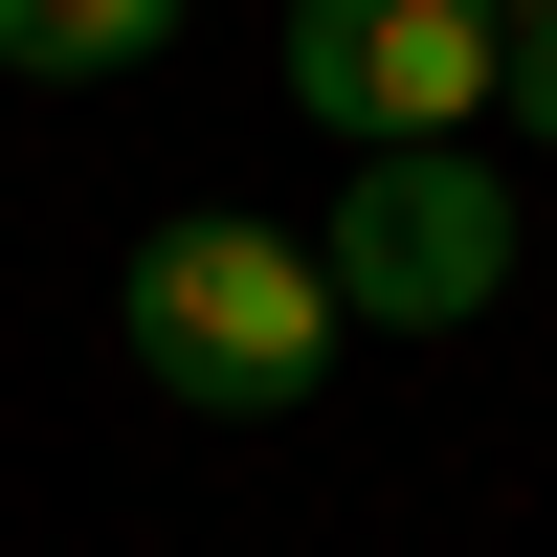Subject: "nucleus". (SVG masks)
Here are the masks:
<instances>
[{"label":"nucleus","mask_w":557,"mask_h":557,"mask_svg":"<svg viewBox=\"0 0 557 557\" xmlns=\"http://www.w3.org/2000/svg\"><path fill=\"white\" fill-rule=\"evenodd\" d=\"M491 23H557V0H491Z\"/></svg>","instance_id":"nucleus-6"},{"label":"nucleus","mask_w":557,"mask_h":557,"mask_svg":"<svg viewBox=\"0 0 557 557\" xmlns=\"http://www.w3.org/2000/svg\"><path fill=\"white\" fill-rule=\"evenodd\" d=\"M112 335H134V380H157L178 424H290V401L357 357V312H335V268H312L290 223H246V201H178V223H134V268H112Z\"/></svg>","instance_id":"nucleus-1"},{"label":"nucleus","mask_w":557,"mask_h":557,"mask_svg":"<svg viewBox=\"0 0 557 557\" xmlns=\"http://www.w3.org/2000/svg\"><path fill=\"white\" fill-rule=\"evenodd\" d=\"M491 89H513L491 0H290V112L335 157H469Z\"/></svg>","instance_id":"nucleus-2"},{"label":"nucleus","mask_w":557,"mask_h":557,"mask_svg":"<svg viewBox=\"0 0 557 557\" xmlns=\"http://www.w3.org/2000/svg\"><path fill=\"white\" fill-rule=\"evenodd\" d=\"M312 268H335L357 335H469V312L513 290V178L491 157H357L335 223H312Z\"/></svg>","instance_id":"nucleus-3"},{"label":"nucleus","mask_w":557,"mask_h":557,"mask_svg":"<svg viewBox=\"0 0 557 557\" xmlns=\"http://www.w3.org/2000/svg\"><path fill=\"white\" fill-rule=\"evenodd\" d=\"M491 112H513L535 157H557V23H513V89H491Z\"/></svg>","instance_id":"nucleus-5"},{"label":"nucleus","mask_w":557,"mask_h":557,"mask_svg":"<svg viewBox=\"0 0 557 557\" xmlns=\"http://www.w3.org/2000/svg\"><path fill=\"white\" fill-rule=\"evenodd\" d=\"M178 45V0H0V67L23 89H112V67H157Z\"/></svg>","instance_id":"nucleus-4"}]
</instances>
